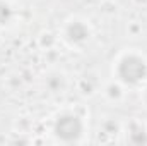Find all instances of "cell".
I'll list each match as a JSON object with an SVG mask.
<instances>
[{
  "label": "cell",
  "mask_w": 147,
  "mask_h": 146,
  "mask_svg": "<svg viewBox=\"0 0 147 146\" xmlns=\"http://www.w3.org/2000/svg\"><path fill=\"white\" fill-rule=\"evenodd\" d=\"M118 74L125 83L137 84V83H140L142 79L147 77V64L146 60H142L137 55H128L120 62Z\"/></svg>",
  "instance_id": "6da1fadb"
},
{
  "label": "cell",
  "mask_w": 147,
  "mask_h": 146,
  "mask_svg": "<svg viewBox=\"0 0 147 146\" xmlns=\"http://www.w3.org/2000/svg\"><path fill=\"white\" fill-rule=\"evenodd\" d=\"M80 132H82V124H80L79 117L70 115V113L58 117V120L55 124V134L58 139L67 141V143L77 141Z\"/></svg>",
  "instance_id": "7a4b0ae2"
},
{
  "label": "cell",
  "mask_w": 147,
  "mask_h": 146,
  "mask_svg": "<svg viewBox=\"0 0 147 146\" xmlns=\"http://www.w3.org/2000/svg\"><path fill=\"white\" fill-rule=\"evenodd\" d=\"M87 35H89V31H87V28L82 23H74L69 28V36L74 41H82V40L87 38Z\"/></svg>",
  "instance_id": "3957f363"
}]
</instances>
